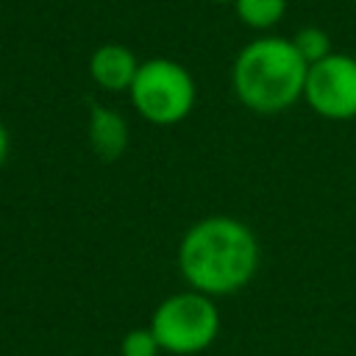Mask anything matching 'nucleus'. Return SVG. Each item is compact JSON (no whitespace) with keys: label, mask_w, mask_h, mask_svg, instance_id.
I'll use <instances>...</instances> for the list:
<instances>
[{"label":"nucleus","mask_w":356,"mask_h":356,"mask_svg":"<svg viewBox=\"0 0 356 356\" xmlns=\"http://www.w3.org/2000/svg\"><path fill=\"white\" fill-rule=\"evenodd\" d=\"M214 3H234V0H214Z\"/></svg>","instance_id":"obj_12"},{"label":"nucleus","mask_w":356,"mask_h":356,"mask_svg":"<svg viewBox=\"0 0 356 356\" xmlns=\"http://www.w3.org/2000/svg\"><path fill=\"white\" fill-rule=\"evenodd\" d=\"M86 136L92 145V153L103 161H117L128 147V122L120 111L108 106H92Z\"/></svg>","instance_id":"obj_7"},{"label":"nucleus","mask_w":356,"mask_h":356,"mask_svg":"<svg viewBox=\"0 0 356 356\" xmlns=\"http://www.w3.org/2000/svg\"><path fill=\"white\" fill-rule=\"evenodd\" d=\"M128 97L136 114L150 125H178L192 114L197 86L181 61L156 56L139 64Z\"/></svg>","instance_id":"obj_3"},{"label":"nucleus","mask_w":356,"mask_h":356,"mask_svg":"<svg viewBox=\"0 0 356 356\" xmlns=\"http://www.w3.org/2000/svg\"><path fill=\"white\" fill-rule=\"evenodd\" d=\"M139 64L142 61L131 47L120 42H106L89 56V78L106 92H128L139 72Z\"/></svg>","instance_id":"obj_6"},{"label":"nucleus","mask_w":356,"mask_h":356,"mask_svg":"<svg viewBox=\"0 0 356 356\" xmlns=\"http://www.w3.org/2000/svg\"><path fill=\"white\" fill-rule=\"evenodd\" d=\"M309 64L286 36H256L231 64L236 100L256 114H281L303 100Z\"/></svg>","instance_id":"obj_2"},{"label":"nucleus","mask_w":356,"mask_h":356,"mask_svg":"<svg viewBox=\"0 0 356 356\" xmlns=\"http://www.w3.org/2000/svg\"><path fill=\"white\" fill-rule=\"evenodd\" d=\"M8 147H11V136H8L6 122L0 120V167H3V164H6V159H8Z\"/></svg>","instance_id":"obj_11"},{"label":"nucleus","mask_w":356,"mask_h":356,"mask_svg":"<svg viewBox=\"0 0 356 356\" xmlns=\"http://www.w3.org/2000/svg\"><path fill=\"white\" fill-rule=\"evenodd\" d=\"M261 261L253 228L231 214H211L186 228L178 242V273L189 289L225 298L245 289Z\"/></svg>","instance_id":"obj_1"},{"label":"nucleus","mask_w":356,"mask_h":356,"mask_svg":"<svg viewBox=\"0 0 356 356\" xmlns=\"http://www.w3.org/2000/svg\"><path fill=\"white\" fill-rule=\"evenodd\" d=\"M292 44L298 47V53L303 56L306 64H314V61L325 58L328 53H334V50H331V39H328V33H325L323 28H317V25H306V28H300V31L292 36Z\"/></svg>","instance_id":"obj_9"},{"label":"nucleus","mask_w":356,"mask_h":356,"mask_svg":"<svg viewBox=\"0 0 356 356\" xmlns=\"http://www.w3.org/2000/svg\"><path fill=\"white\" fill-rule=\"evenodd\" d=\"M303 100L323 120H331V122L353 120L356 117V56L334 50L325 58L309 64Z\"/></svg>","instance_id":"obj_5"},{"label":"nucleus","mask_w":356,"mask_h":356,"mask_svg":"<svg viewBox=\"0 0 356 356\" xmlns=\"http://www.w3.org/2000/svg\"><path fill=\"white\" fill-rule=\"evenodd\" d=\"M150 331L156 334L164 353L195 356L203 353L220 334V312L214 298L184 289L167 295L150 314Z\"/></svg>","instance_id":"obj_4"},{"label":"nucleus","mask_w":356,"mask_h":356,"mask_svg":"<svg viewBox=\"0 0 356 356\" xmlns=\"http://www.w3.org/2000/svg\"><path fill=\"white\" fill-rule=\"evenodd\" d=\"M159 353H161V345L150 331V325L131 328L120 342V356H159Z\"/></svg>","instance_id":"obj_10"},{"label":"nucleus","mask_w":356,"mask_h":356,"mask_svg":"<svg viewBox=\"0 0 356 356\" xmlns=\"http://www.w3.org/2000/svg\"><path fill=\"white\" fill-rule=\"evenodd\" d=\"M234 14L250 31H270L286 14V0H234Z\"/></svg>","instance_id":"obj_8"}]
</instances>
